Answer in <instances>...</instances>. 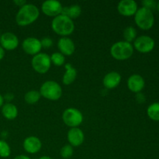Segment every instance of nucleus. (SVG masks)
I'll use <instances>...</instances> for the list:
<instances>
[{
    "mask_svg": "<svg viewBox=\"0 0 159 159\" xmlns=\"http://www.w3.org/2000/svg\"><path fill=\"white\" fill-rule=\"evenodd\" d=\"M31 65L36 72L39 74H45L51 68V57L46 53H39L33 57Z\"/></svg>",
    "mask_w": 159,
    "mask_h": 159,
    "instance_id": "obj_6",
    "label": "nucleus"
},
{
    "mask_svg": "<svg viewBox=\"0 0 159 159\" xmlns=\"http://www.w3.org/2000/svg\"><path fill=\"white\" fill-rule=\"evenodd\" d=\"M136 99L137 100H138V102H140V103H143L144 102H145V96H144V95L141 93H137Z\"/></svg>",
    "mask_w": 159,
    "mask_h": 159,
    "instance_id": "obj_29",
    "label": "nucleus"
},
{
    "mask_svg": "<svg viewBox=\"0 0 159 159\" xmlns=\"http://www.w3.org/2000/svg\"><path fill=\"white\" fill-rule=\"evenodd\" d=\"M134 22L141 29L144 30L151 29L155 23L153 12L150 9L144 7L140 8L134 15Z\"/></svg>",
    "mask_w": 159,
    "mask_h": 159,
    "instance_id": "obj_5",
    "label": "nucleus"
},
{
    "mask_svg": "<svg viewBox=\"0 0 159 159\" xmlns=\"http://www.w3.org/2000/svg\"><path fill=\"white\" fill-rule=\"evenodd\" d=\"M67 138H68V142L70 143V145L72 147H79L82 145V143L84 142L85 135L80 128L73 127L68 130Z\"/></svg>",
    "mask_w": 159,
    "mask_h": 159,
    "instance_id": "obj_13",
    "label": "nucleus"
},
{
    "mask_svg": "<svg viewBox=\"0 0 159 159\" xmlns=\"http://www.w3.org/2000/svg\"><path fill=\"white\" fill-rule=\"evenodd\" d=\"M3 104H4V98H3V96L0 94V108L2 107Z\"/></svg>",
    "mask_w": 159,
    "mask_h": 159,
    "instance_id": "obj_34",
    "label": "nucleus"
},
{
    "mask_svg": "<svg viewBox=\"0 0 159 159\" xmlns=\"http://www.w3.org/2000/svg\"><path fill=\"white\" fill-rule=\"evenodd\" d=\"M13 2L16 6H19L20 8H21L22 6H23L24 5L26 4V2L25 1V0H14Z\"/></svg>",
    "mask_w": 159,
    "mask_h": 159,
    "instance_id": "obj_30",
    "label": "nucleus"
},
{
    "mask_svg": "<svg viewBox=\"0 0 159 159\" xmlns=\"http://www.w3.org/2000/svg\"><path fill=\"white\" fill-rule=\"evenodd\" d=\"M133 47L139 52L148 53L155 48V40L148 35L140 36L135 39Z\"/></svg>",
    "mask_w": 159,
    "mask_h": 159,
    "instance_id": "obj_9",
    "label": "nucleus"
},
{
    "mask_svg": "<svg viewBox=\"0 0 159 159\" xmlns=\"http://www.w3.org/2000/svg\"><path fill=\"white\" fill-rule=\"evenodd\" d=\"M148 116L150 119L155 121H159V102L151 104L147 110Z\"/></svg>",
    "mask_w": 159,
    "mask_h": 159,
    "instance_id": "obj_23",
    "label": "nucleus"
},
{
    "mask_svg": "<svg viewBox=\"0 0 159 159\" xmlns=\"http://www.w3.org/2000/svg\"><path fill=\"white\" fill-rule=\"evenodd\" d=\"M50 57H51V64H54L56 66H61L65 63V56H64L60 52L53 53Z\"/></svg>",
    "mask_w": 159,
    "mask_h": 159,
    "instance_id": "obj_24",
    "label": "nucleus"
},
{
    "mask_svg": "<svg viewBox=\"0 0 159 159\" xmlns=\"http://www.w3.org/2000/svg\"><path fill=\"white\" fill-rule=\"evenodd\" d=\"M40 93L39 91L37 90H30V91L27 92L24 96L25 102L28 104H35L40 100Z\"/></svg>",
    "mask_w": 159,
    "mask_h": 159,
    "instance_id": "obj_21",
    "label": "nucleus"
},
{
    "mask_svg": "<svg viewBox=\"0 0 159 159\" xmlns=\"http://www.w3.org/2000/svg\"><path fill=\"white\" fill-rule=\"evenodd\" d=\"M3 98H4V99H6V100L8 101L12 100V99H13V95H12V93H7Z\"/></svg>",
    "mask_w": 159,
    "mask_h": 159,
    "instance_id": "obj_31",
    "label": "nucleus"
},
{
    "mask_svg": "<svg viewBox=\"0 0 159 159\" xmlns=\"http://www.w3.org/2000/svg\"><path fill=\"white\" fill-rule=\"evenodd\" d=\"M61 14L69 17L71 20H73L80 16L82 14V8L78 4L71 5L68 7H63Z\"/></svg>",
    "mask_w": 159,
    "mask_h": 159,
    "instance_id": "obj_20",
    "label": "nucleus"
},
{
    "mask_svg": "<svg viewBox=\"0 0 159 159\" xmlns=\"http://www.w3.org/2000/svg\"><path fill=\"white\" fill-rule=\"evenodd\" d=\"M65 72L64 74L63 78H62V82H63L64 85H69L72 84L75 80L76 77H77V71L69 63L65 65Z\"/></svg>",
    "mask_w": 159,
    "mask_h": 159,
    "instance_id": "obj_18",
    "label": "nucleus"
},
{
    "mask_svg": "<svg viewBox=\"0 0 159 159\" xmlns=\"http://www.w3.org/2000/svg\"><path fill=\"white\" fill-rule=\"evenodd\" d=\"M121 82V75L116 71H110L107 73L103 78L102 84L104 87L108 89H113L120 85Z\"/></svg>",
    "mask_w": 159,
    "mask_h": 159,
    "instance_id": "obj_17",
    "label": "nucleus"
},
{
    "mask_svg": "<svg viewBox=\"0 0 159 159\" xmlns=\"http://www.w3.org/2000/svg\"><path fill=\"white\" fill-rule=\"evenodd\" d=\"M40 96L51 101H57L61 97L62 89L57 82L53 80L46 81L40 89Z\"/></svg>",
    "mask_w": 159,
    "mask_h": 159,
    "instance_id": "obj_4",
    "label": "nucleus"
},
{
    "mask_svg": "<svg viewBox=\"0 0 159 159\" xmlns=\"http://www.w3.org/2000/svg\"><path fill=\"white\" fill-rule=\"evenodd\" d=\"M22 48L25 53L33 56L40 53V50L42 49L40 40L34 37L25 39L22 43Z\"/></svg>",
    "mask_w": 159,
    "mask_h": 159,
    "instance_id": "obj_10",
    "label": "nucleus"
},
{
    "mask_svg": "<svg viewBox=\"0 0 159 159\" xmlns=\"http://www.w3.org/2000/svg\"><path fill=\"white\" fill-rule=\"evenodd\" d=\"M127 87L131 92L135 93H141L144 88L145 82L144 78L138 74H134L130 75L127 79Z\"/></svg>",
    "mask_w": 159,
    "mask_h": 159,
    "instance_id": "obj_16",
    "label": "nucleus"
},
{
    "mask_svg": "<svg viewBox=\"0 0 159 159\" xmlns=\"http://www.w3.org/2000/svg\"><path fill=\"white\" fill-rule=\"evenodd\" d=\"M24 150L29 154L38 153L42 148V142L35 136L27 137L23 143Z\"/></svg>",
    "mask_w": 159,
    "mask_h": 159,
    "instance_id": "obj_15",
    "label": "nucleus"
},
{
    "mask_svg": "<svg viewBox=\"0 0 159 159\" xmlns=\"http://www.w3.org/2000/svg\"><path fill=\"white\" fill-rule=\"evenodd\" d=\"M40 16L39 9L34 4L26 3L20 8L16 16V22L20 26H26L32 24Z\"/></svg>",
    "mask_w": 159,
    "mask_h": 159,
    "instance_id": "obj_1",
    "label": "nucleus"
},
{
    "mask_svg": "<svg viewBox=\"0 0 159 159\" xmlns=\"http://www.w3.org/2000/svg\"><path fill=\"white\" fill-rule=\"evenodd\" d=\"M157 9H158V12H159V2L158 3H157Z\"/></svg>",
    "mask_w": 159,
    "mask_h": 159,
    "instance_id": "obj_36",
    "label": "nucleus"
},
{
    "mask_svg": "<svg viewBox=\"0 0 159 159\" xmlns=\"http://www.w3.org/2000/svg\"><path fill=\"white\" fill-rule=\"evenodd\" d=\"M13 159H31L30 157L26 156V155H18V156L15 157Z\"/></svg>",
    "mask_w": 159,
    "mask_h": 159,
    "instance_id": "obj_33",
    "label": "nucleus"
},
{
    "mask_svg": "<svg viewBox=\"0 0 159 159\" xmlns=\"http://www.w3.org/2000/svg\"><path fill=\"white\" fill-rule=\"evenodd\" d=\"M38 159H53V158H51V157H48V156H42Z\"/></svg>",
    "mask_w": 159,
    "mask_h": 159,
    "instance_id": "obj_35",
    "label": "nucleus"
},
{
    "mask_svg": "<svg viewBox=\"0 0 159 159\" xmlns=\"http://www.w3.org/2000/svg\"><path fill=\"white\" fill-rule=\"evenodd\" d=\"M141 3L143 5V7L150 9L151 11L157 8V2L154 0H144Z\"/></svg>",
    "mask_w": 159,
    "mask_h": 159,
    "instance_id": "obj_27",
    "label": "nucleus"
},
{
    "mask_svg": "<svg viewBox=\"0 0 159 159\" xmlns=\"http://www.w3.org/2000/svg\"><path fill=\"white\" fill-rule=\"evenodd\" d=\"M5 57V50L0 45V61L2 60Z\"/></svg>",
    "mask_w": 159,
    "mask_h": 159,
    "instance_id": "obj_32",
    "label": "nucleus"
},
{
    "mask_svg": "<svg viewBox=\"0 0 159 159\" xmlns=\"http://www.w3.org/2000/svg\"><path fill=\"white\" fill-rule=\"evenodd\" d=\"M62 120L68 127L73 128L78 127L83 121V115L79 110L76 108H68L63 112Z\"/></svg>",
    "mask_w": 159,
    "mask_h": 159,
    "instance_id": "obj_7",
    "label": "nucleus"
},
{
    "mask_svg": "<svg viewBox=\"0 0 159 159\" xmlns=\"http://www.w3.org/2000/svg\"><path fill=\"white\" fill-rule=\"evenodd\" d=\"M134 54V47L132 43L125 40L116 42L110 48V54L117 61H124L130 58Z\"/></svg>",
    "mask_w": 159,
    "mask_h": 159,
    "instance_id": "obj_3",
    "label": "nucleus"
},
{
    "mask_svg": "<svg viewBox=\"0 0 159 159\" xmlns=\"http://www.w3.org/2000/svg\"><path fill=\"white\" fill-rule=\"evenodd\" d=\"M1 35H2V34H1V32H0V37H1Z\"/></svg>",
    "mask_w": 159,
    "mask_h": 159,
    "instance_id": "obj_37",
    "label": "nucleus"
},
{
    "mask_svg": "<svg viewBox=\"0 0 159 159\" xmlns=\"http://www.w3.org/2000/svg\"><path fill=\"white\" fill-rule=\"evenodd\" d=\"M61 3L57 0H47L42 3L41 10L44 15L51 17H56L61 15L62 12Z\"/></svg>",
    "mask_w": 159,
    "mask_h": 159,
    "instance_id": "obj_8",
    "label": "nucleus"
},
{
    "mask_svg": "<svg viewBox=\"0 0 159 159\" xmlns=\"http://www.w3.org/2000/svg\"><path fill=\"white\" fill-rule=\"evenodd\" d=\"M51 28L55 34L64 37L71 35L74 32L75 23L69 17L61 14L53 19Z\"/></svg>",
    "mask_w": 159,
    "mask_h": 159,
    "instance_id": "obj_2",
    "label": "nucleus"
},
{
    "mask_svg": "<svg viewBox=\"0 0 159 159\" xmlns=\"http://www.w3.org/2000/svg\"><path fill=\"white\" fill-rule=\"evenodd\" d=\"M0 43L4 50L13 51L19 46V39L13 33L6 32L1 35Z\"/></svg>",
    "mask_w": 159,
    "mask_h": 159,
    "instance_id": "obj_12",
    "label": "nucleus"
},
{
    "mask_svg": "<svg viewBox=\"0 0 159 159\" xmlns=\"http://www.w3.org/2000/svg\"><path fill=\"white\" fill-rule=\"evenodd\" d=\"M138 9V3L134 0H122L118 3V12L124 16H134Z\"/></svg>",
    "mask_w": 159,
    "mask_h": 159,
    "instance_id": "obj_11",
    "label": "nucleus"
},
{
    "mask_svg": "<svg viewBox=\"0 0 159 159\" xmlns=\"http://www.w3.org/2000/svg\"><path fill=\"white\" fill-rule=\"evenodd\" d=\"M123 36H124V40H125V41L131 43V42L134 41L135 39L137 38L136 29L131 26H127V27L124 30Z\"/></svg>",
    "mask_w": 159,
    "mask_h": 159,
    "instance_id": "obj_22",
    "label": "nucleus"
},
{
    "mask_svg": "<svg viewBox=\"0 0 159 159\" xmlns=\"http://www.w3.org/2000/svg\"><path fill=\"white\" fill-rule=\"evenodd\" d=\"M74 150L73 147L70 144H66L63 146L60 151V155L64 159H69L73 155Z\"/></svg>",
    "mask_w": 159,
    "mask_h": 159,
    "instance_id": "obj_26",
    "label": "nucleus"
},
{
    "mask_svg": "<svg viewBox=\"0 0 159 159\" xmlns=\"http://www.w3.org/2000/svg\"><path fill=\"white\" fill-rule=\"evenodd\" d=\"M2 114L6 119L9 120H15L18 116V109L14 104L11 102L3 104L2 107Z\"/></svg>",
    "mask_w": 159,
    "mask_h": 159,
    "instance_id": "obj_19",
    "label": "nucleus"
},
{
    "mask_svg": "<svg viewBox=\"0 0 159 159\" xmlns=\"http://www.w3.org/2000/svg\"><path fill=\"white\" fill-rule=\"evenodd\" d=\"M11 154L10 146L4 140H0V157L6 158L9 157Z\"/></svg>",
    "mask_w": 159,
    "mask_h": 159,
    "instance_id": "obj_25",
    "label": "nucleus"
},
{
    "mask_svg": "<svg viewBox=\"0 0 159 159\" xmlns=\"http://www.w3.org/2000/svg\"><path fill=\"white\" fill-rule=\"evenodd\" d=\"M57 48L64 56H71L75 51V43L71 38L67 37H61L57 41Z\"/></svg>",
    "mask_w": 159,
    "mask_h": 159,
    "instance_id": "obj_14",
    "label": "nucleus"
},
{
    "mask_svg": "<svg viewBox=\"0 0 159 159\" xmlns=\"http://www.w3.org/2000/svg\"><path fill=\"white\" fill-rule=\"evenodd\" d=\"M42 48H50L53 46V40L49 37H44L40 40Z\"/></svg>",
    "mask_w": 159,
    "mask_h": 159,
    "instance_id": "obj_28",
    "label": "nucleus"
}]
</instances>
